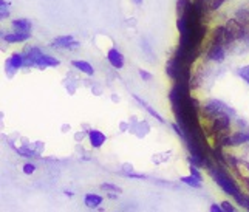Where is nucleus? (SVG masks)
<instances>
[{"instance_id":"21","label":"nucleus","mask_w":249,"mask_h":212,"mask_svg":"<svg viewBox=\"0 0 249 212\" xmlns=\"http://www.w3.org/2000/svg\"><path fill=\"white\" fill-rule=\"evenodd\" d=\"M8 16H10V5L5 0H0V19L5 20Z\"/></svg>"},{"instance_id":"12","label":"nucleus","mask_w":249,"mask_h":212,"mask_svg":"<svg viewBox=\"0 0 249 212\" xmlns=\"http://www.w3.org/2000/svg\"><path fill=\"white\" fill-rule=\"evenodd\" d=\"M13 31H19V33H30L33 28V23L28 19H16L11 23Z\"/></svg>"},{"instance_id":"2","label":"nucleus","mask_w":249,"mask_h":212,"mask_svg":"<svg viewBox=\"0 0 249 212\" xmlns=\"http://www.w3.org/2000/svg\"><path fill=\"white\" fill-rule=\"evenodd\" d=\"M166 74L170 78V81H174V84H191V65H187L181 62L175 56H172L167 64H166Z\"/></svg>"},{"instance_id":"13","label":"nucleus","mask_w":249,"mask_h":212,"mask_svg":"<svg viewBox=\"0 0 249 212\" xmlns=\"http://www.w3.org/2000/svg\"><path fill=\"white\" fill-rule=\"evenodd\" d=\"M211 2L212 0H192V6L196 13L206 18V14L211 11Z\"/></svg>"},{"instance_id":"22","label":"nucleus","mask_w":249,"mask_h":212,"mask_svg":"<svg viewBox=\"0 0 249 212\" xmlns=\"http://www.w3.org/2000/svg\"><path fill=\"white\" fill-rule=\"evenodd\" d=\"M235 18H237L240 22H242L243 25H248V23H249V11H248V10H243V8H242V10H238V11H237Z\"/></svg>"},{"instance_id":"29","label":"nucleus","mask_w":249,"mask_h":212,"mask_svg":"<svg viewBox=\"0 0 249 212\" xmlns=\"http://www.w3.org/2000/svg\"><path fill=\"white\" fill-rule=\"evenodd\" d=\"M140 76L144 79V81H150L152 79V74L150 73H147L145 70H140Z\"/></svg>"},{"instance_id":"32","label":"nucleus","mask_w":249,"mask_h":212,"mask_svg":"<svg viewBox=\"0 0 249 212\" xmlns=\"http://www.w3.org/2000/svg\"><path fill=\"white\" fill-rule=\"evenodd\" d=\"M133 3H135V5H141V3H142V0H133Z\"/></svg>"},{"instance_id":"8","label":"nucleus","mask_w":249,"mask_h":212,"mask_svg":"<svg viewBox=\"0 0 249 212\" xmlns=\"http://www.w3.org/2000/svg\"><path fill=\"white\" fill-rule=\"evenodd\" d=\"M42 56V52L37 47H31L27 52L23 53V67L27 69H31V67L36 65V62L39 61V57Z\"/></svg>"},{"instance_id":"20","label":"nucleus","mask_w":249,"mask_h":212,"mask_svg":"<svg viewBox=\"0 0 249 212\" xmlns=\"http://www.w3.org/2000/svg\"><path fill=\"white\" fill-rule=\"evenodd\" d=\"M17 154H19L20 157H23V158H36L37 157L36 152L31 150L30 147H19V149H17Z\"/></svg>"},{"instance_id":"14","label":"nucleus","mask_w":249,"mask_h":212,"mask_svg":"<svg viewBox=\"0 0 249 212\" xmlns=\"http://www.w3.org/2000/svg\"><path fill=\"white\" fill-rule=\"evenodd\" d=\"M102 201L104 198L101 197V195H96V194H87L84 198V205L87 206L89 209H96L102 205Z\"/></svg>"},{"instance_id":"15","label":"nucleus","mask_w":249,"mask_h":212,"mask_svg":"<svg viewBox=\"0 0 249 212\" xmlns=\"http://www.w3.org/2000/svg\"><path fill=\"white\" fill-rule=\"evenodd\" d=\"M133 99H135L136 103H138V104H140V106H141V107H142L144 110H147V112H149V115H150V116H153V118H155V120H158V121H160V123H162V124L166 123L164 120H162V116H161V115H160V113L157 112V110H153V108H152V107H150V106H149L147 103H145V101H142V99H141L140 96L133 95Z\"/></svg>"},{"instance_id":"4","label":"nucleus","mask_w":249,"mask_h":212,"mask_svg":"<svg viewBox=\"0 0 249 212\" xmlns=\"http://www.w3.org/2000/svg\"><path fill=\"white\" fill-rule=\"evenodd\" d=\"M22 67H23V53H13L5 62V71L11 78V76H14V73L19 71V69H22Z\"/></svg>"},{"instance_id":"31","label":"nucleus","mask_w":249,"mask_h":212,"mask_svg":"<svg viewBox=\"0 0 249 212\" xmlns=\"http://www.w3.org/2000/svg\"><path fill=\"white\" fill-rule=\"evenodd\" d=\"M212 212H223V208H221V205H217V203H213V205H211V208H209Z\"/></svg>"},{"instance_id":"28","label":"nucleus","mask_w":249,"mask_h":212,"mask_svg":"<svg viewBox=\"0 0 249 212\" xmlns=\"http://www.w3.org/2000/svg\"><path fill=\"white\" fill-rule=\"evenodd\" d=\"M123 175L124 177H127V178H136V180H145V175H142V174H133L132 171L130 172H123Z\"/></svg>"},{"instance_id":"19","label":"nucleus","mask_w":249,"mask_h":212,"mask_svg":"<svg viewBox=\"0 0 249 212\" xmlns=\"http://www.w3.org/2000/svg\"><path fill=\"white\" fill-rule=\"evenodd\" d=\"M191 5H192V0H178V2H177V13H178V16L184 14L189 10V6H191Z\"/></svg>"},{"instance_id":"1","label":"nucleus","mask_w":249,"mask_h":212,"mask_svg":"<svg viewBox=\"0 0 249 212\" xmlns=\"http://www.w3.org/2000/svg\"><path fill=\"white\" fill-rule=\"evenodd\" d=\"M208 172H209V175L212 177V180L220 186L223 192L229 194L231 197H234V198L238 197V195L242 194V191H240V186L235 183L234 178L231 177V175L225 171V169H221V164H217V166L211 164V166L208 167Z\"/></svg>"},{"instance_id":"26","label":"nucleus","mask_w":249,"mask_h":212,"mask_svg":"<svg viewBox=\"0 0 249 212\" xmlns=\"http://www.w3.org/2000/svg\"><path fill=\"white\" fill-rule=\"evenodd\" d=\"M221 208H223V212H235V206L232 205V203H229V201H223L221 203Z\"/></svg>"},{"instance_id":"30","label":"nucleus","mask_w":249,"mask_h":212,"mask_svg":"<svg viewBox=\"0 0 249 212\" xmlns=\"http://www.w3.org/2000/svg\"><path fill=\"white\" fill-rule=\"evenodd\" d=\"M238 163H240V166H242V167L245 169V171L248 172V178H246V180L249 181V163H248V161H242V159H240Z\"/></svg>"},{"instance_id":"25","label":"nucleus","mask_w":249,"mask_h":212,"mask_svg":"<svg viewBox=\"0 0 249 212\" xmlns=\"http://www.w3.org/2000/svg\"><path fill=\"white\" fill-rule=\"evenodd\" d=\"M101 189H104V191H108V192H121L123 189L119 188V186L116 184H111V183H104V184H101Z\"/></svg>"},{"instance_id":"7","label":"nucleus","mask_w":249,"mask_h":212,"mask_svg":"<svg viewBox=\"0 0 249 212\" xmlns=\"http://www.w3.org/2000/svg\"><path fill=\"white\" fill-rule=\"evenodd\" d=\"M107 61L113 69L121 70L124 67V54L118 48H110L107 52Z\"/></svg>"},{"instance_id":"23","label":"nucleus","mask_w":249,"mask_h":212,"mask_svg":"<svg viewBox=\"0 0 249 212\" xmlns=\"http://www.w3.org/2000/svg\"><path fill=\"white\" fill-rule=\"evenodd\" d=\"M238 76L249 86V65L240 67V69H238Z\"/></svg>"},{"instance_id":"9","label":"nucleus","mask_w":249,"mask_h":212,"mask_svg":"<svg viewBox=\"0 0 249 212\" xmlns=\"http://www.w3.org/2000/svg\"><path fill=\"white\" fill-rule=\"evenodd\" d=\"M59 65H61V61H59V59L42 53V56L39 57V61L36 62L34 67H36L37 70H45V69H48V67H59Z\"/></svg>"},{"instance_id":"3","label":"nucleus","mask_w":249,"mask_h":212,"mask_svg":"<svg viewBox=\"0 0 249 212\" xmlns=\"http://www.w3.org/2000/svg\"><path fill=\"white\" fill-rule=\"evenodd\" d=\"M198 54H200V50H187V48H183L179 45L175 48V52H174V56L187 65H192L196 61Z\"/></svg>"},{"instance_id":"27","label":"nucleus","mask_w":249,"mask_h":212,"mask_svg":"<svg viewBox=\"0 0 249 212\" xmlns=\"http://www.w3.org/2000/svg\"><path fill=\"white\" fill-rule=\"evenodd\" d=\"M36 172V166H34L33 163H27V164H23V174H27V175H31Z\"/></svg>"},{"instance_id":"5","label":"nucleus","mask_w":249,"mask_h":212,"mask_svg":"<svg viewBox=\"0 0 249 212\" xmlns=\"http://www.w3.org/2000/svg\"><path fill=\"white\" fill-rule=\"evenodd\" d=\"M206 57H208V61L211 62H218V64L223 62L226 57V47L220 44H211Z\"/></svg>"},{"instance_id":"16","label":"nucleus","mask_w":249,"mask_h":212,"mask_svg":"<svg viewBox=\"0 0 249 212\" xmlns=\"http://www.w3.org/2000/svg\"><path fill=\"white\" fill-rule=\"evenodd\" d=\"M71 65L74 67L76 70H79L81 73L87 74V76H93L94 74L93 67L87 61H71Z\"/></svg>"},{"instance_id":"17","label":"nucleus","mask_w":249,"mask_h":212,"mask_svg":"<svg viewBox=\"0 0 249 212\" xmlns=\"http://www.w3.org/2000/svg\"><path fill=\"white\" fill-rule=\"evenodd\" d=\"M231 137H232V146H242V144L249 142V132L237 130Z\"/></svg>"},{"instance_id":"18","label":"nucleus","mask_w":249,"mask_h":212,"mask_svg":"<svg viewBox=\"0 0 249 212\" xmlns=\"http://www.w3.org/2000/svg\"><path fill=\"white\" fill-rule=\"evenodd\" d=\"M181 181L187 186H191V188H195V189H200L203 186V178L196 177L194 174L187 175V177H181Z\"/></svg>"},{"instance_id":"11","label":"nucleus","mask_w":249,"mask_h":212,"mask_svg":"<svg viewBox=\"0 0 249 212\" xmlns=\"http://www.w3.org/2000/svg\"><path fill=\"white\" fill-rule=\"evenodd\" d=\"M89 140H90V144H91V147L94 149H99L102 147V144L106 142V135L102 133L101 130H96V129H91L89 130Z\"/></svg>"},{"instance_id":"10","label":"nucleus","mask_w":249,"mask_h":212,"mask_svg":"<svg viewBox=\"0 0 249 212\" xmlns=\"http://www.w3.org/2000/svg\"><path fill=\"white\" fill-rule=\"evenodd\" d=\"M6 44H19V42H27L31 37V33H19V31H13V33H6L2 36Z\"/></svg>"},{"instance_id":"6","label":"nucleus","mask_w":249,"mask_h":212,"mask_svg":"<svg viewBox=\"0 0 249 212\" xmlns=\"http://www.w3.org/2000/svg\"><path fill=\"white\" fill-rule=\"evenodd\" d=\"M79 42H76L73 36L67 35V36H57L51 42V47L54 48H65V50H73V48H79Z\"/></svg>"},{"instance_id":"24","label":"nucleus","mask_w":249,"mask_h":212,"mask_svg":"<svg viewBox=\"0 0 249 212\" xmlns=\"http://www.w3.org/2000/svg\"><path fill=\"white\" fill-rule=\"evenodd\" d=\"M235 201H237L242 208H245V209L249 211V197H246V195H243V194H240L238 197H235Z\"/></svg>"}]
</instances>
